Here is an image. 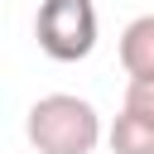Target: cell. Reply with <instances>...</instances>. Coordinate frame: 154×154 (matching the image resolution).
<instances>
[{
  "label": "cell",
  "mask_w": 154,
  "mask_h": 154,
  "mask_svg": "<svg viewBox=\"0 0 154 154\" xmlns=\"http://www.w3.org/2000/svg\"><path fill=\"white\" fill-rule=\"evenodd\" d=\"M24 135L38 154H91L101 144V116L87 96L72 91H48L29 106Z\"/></svg>",
  "instance_id": "1"
},
{
  "label": "cell",
  "mask_w": 154,
  "mask_h": 154,
  "mask_svg": "<svg viewBox=\"0 0 154 154\" xmlns=\"http://www.w3.org/2000/svg\"><path fill=\"white\" fill-rule=\"evenodd\" d=\"M34 38L53 63H82L96 48V5L91 0H38Z\"/></svg>",
  "instance_id": "2"
},
{
  "label": "cell",
  "mask_w": 154,
  "mask_h": 154,
  "mask_svg": "<svg viewBox=\"0 0 154 154\" xmlns=\"http://www.w3.org/2000/svg\"><path fill=\"white\" fill-rule=\"evenodd\" d=\"M120 67L130 77H154V14H140L120 29Z\"/></svg>",
  "instance_id": "3"
},
{
  "label": "cell",
  "mask_w": 154,
  "mask_h": 154,
  "mask_svg": "<svg viewBox=\"0 0 154 154\" xmlns=\"http://www.w3.org/2000/svg\"><path fill=\"white\" fill-rule=\"evenodd\" d=\"M106 140H111V154H154V125L130 116V111H120L111 120Z\"/></svg>",
  "instance_id": "4"
},
{
  "label": "cell",
  "mask_w": 154,
  "mask_h": 154,
  "mask_svg": "<svg viewBox=\"0 0 154 154\" xmlns=\"http://www.w3.org/2000/svg\"><path fill=\"white\" fill-rule=\"evenodd\" d=\"M120 111H130V116H140V120L154 125V77H130L125 106H120Z\"/></svg>",
  "instance_id": "5"
}]
</instances>
